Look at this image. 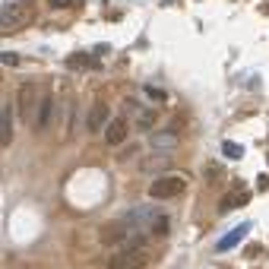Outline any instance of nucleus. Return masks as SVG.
I'll return each mask as SVG.
<instances>
[{
  "mask_svg": "<svg viewBox=\"0 0 269 269\" xmlns=\"http://www.w3.org/2000/svg\"><path fill=\"white\" fill-rule=\"evenodd\" d=\"M184 187H187L184 178H178V174H161V178L152 180L149 197H152V200H171V197H180V193H184Z\"/></svg>",
  "mask_w": 269,
  "mask_h": 269,
  "instance_id": "1",
  "label": "nucleus"
},
{
  "mask_svg": "<svg viewBox=\"0 0 269 269\" xmlns=\"http://www.w3.org/2000/svg\"><path fill=\"white\" fill-rule=\"evenodd\" d=\"M146 266V250L143 247H120L117 253H111L108 269H143Z\"/></svg>",
  "mask_w": 269,
  "mask_h": 269,
  "instance_id": "2",
  "label": "nucleus"
},
{
  "mask_svg": "<svg viewBox=\"0 0 269 269\" xmlns=\"http://www.w3.org/2000/svg\"><path fill=\"white\" fill-rule=\"evenodd\" d=\"M38 89H35V83H25V86H19V92H16V114H19V120H32V114L38 111Z\"/></svg>",
  "mask_w": 269,
  "mask_h": 269,
  "instance_id": "3",
  "label": "nucleus"
},
{
  "mask_svg": "<svg viewBox=\"0 0 269 269\" xmlns=\"http://www.w3.org/2000/svg\"><path fill=\"white\" fill-rule=\"evenodd\" d=\"M0 25H3V35H10V32L22 29V25L32 22V10H19V3H3V10H0Z\"/></svg>",
  "mask_w": 269,
  "mask_h": 269,
  "instance_id": "4",
  "label": "nucleus"
},
{
  "mask_svg": "<svg viewBox=\"0 0 269 269\" xmlns=\"http://www.w3.org/2000/svg\"><path fill=\"white\" fill-rule=\"evenodd\" d=\"M133 231H136V228H133L130 225V222H105V225H102V231H98V234H102V244H117V241H127V238H133Z\"/></svg>",
  "mask_w": 269,
  "mask_h": 269,
  "instance_id": "5",
  "label": "nucleus"
},
{
  "mask_svg": "<svg viewBox=\"0 0 269 269\" xmlns=\"http://www.w3.org/2000/svg\"><path fill=\"white\" fill-rule=\"evenodd\" d=\"M247 234H250V222H244V225H238V228H231V231L225 234V238L219 241V244H215V250L219 253H225V250H234V247L241 244V241L247 238Z\"/></svg>",
  "mask_w": 269,
  "mask_h": 269,
  "instance_id": "6",
  "label": "nucleus"
},
{
  "mask_svg": "<svg viewBox=\"0 0 269 269\" xmlns=\"http://www.w3.org/2000/svg\"><path fill=\"white\" fill-rule=\"evenodd\" d=\"M127 130H130V127H127V120L124 117H114L111 124L105 127V143L108 146H120L127 139Z\"/></svg>",
  "mask_w": 269,
  "mask_h": 269,
  "instance_id": "7",
  "label": "nucleus"
},
{
  "mask_svg": "<svg viewBox=\"0 0 269 269\" xmlns=\"http://www.w3.org/2000/svg\"><path fill=\"white\" fill-rule=\"evenodd\" d=\"M108 124H111V120H108V105H105V102L92 105V111H89V120H86V127H89V130L95 133V130H105Z\"/></svg>",
  "mask_w": 269,
  "mask_h": 269,
  "instance_id": "8",
  "label": "nucleus"
},
{
  "mask_svg": "<svg viewBox=\"0 0 269 269\" xmlns=\"http://www.w3.org/2000/svg\"><path fill=\"white\" fill-rule=\"evenodd\" d=\"M149 146L156 152H171L174 146H178V133L174 130H161V133H156V136L149 139Z\"/></svg>",
  "mask_w": 269,
  "mask_h": 269,
  "instance_id": "9",
  "label": "nucleus"
},
{
  "mask_svg": "<svg viewBox=\"0 0 269 269\" xmlns=\"http://www.w3.org/2000/svg\"><path fill=\"white\" fill-rule=\"evenodd\" d=\"M67 67H70V70H102V60L89 57V54H70Z\"/></svg>",
  "mask_w": 269,
  "mask_h": 269,
  "instance_id": "10",
  "label": "nucleus"
},
{
  "mask_svg": "<svg viewBox=\"0 0 269 269\" xmlns=\"http://www.w3.org/2000/svg\"><path fill=\"white\" fill-rule=\"evenodd\" d=\"M13 114H16V108L3 105V120H0V143L3 146L13 143Z\"/></svg>",
  "mask_w": 269,
  "mask_h": 269,
  "instance_id": "11",
  "label": "nucleus"
},
{
  "mask_svg": "<svg viewBox=\"0 0 269 269\" xmlns=\"http://www.w3.org/2000/svg\"><path fill=\"white\" fill-rule=\"evenodd\" d=\"M51 111H54V98L42 95V102H38V117H35V130H45V127L51 124Z\"/></svg>",
  "mask_w": 269,
  "mask_h": 269,
  "instance_id": "12",
  "label": "nucleus"
},
{
  "mask_svg": "<svg viewBox=\"0 0 269 269\" xmlns=\"http://www.w3.org/2000/svg\"><path fill=\"white\" fill-rule=\"evenodd\" d=\"M247 203H250V193H247V190H231L225 200H222L219 209L228 212V209H238V206H247Z\"/></svg>",
  "mask_w": 269,
  "mask_h": 269,
  "instance_id": "13",
  "label": "nucleus"
},
{
  "mask_svg": "<svg viewBox=\"0 0 269 269\" xmlns=\"http://www.w3.org/2000/svg\"><path fill=\"white\" fill-rule=\"evenodd\" d=\"M168 228H171L168 215H165V212H158L156 219H152V225H149V234H152V238H165V234H168Z\"/></svg>",
  "mask_w": 269,
  "mask_h": 269,
  "instance_id": "14",
  "label": "nucleus"
},
{
  "mask_svg": "<svg viewBox=\"0 0 269 269\" xmlns=\"http://www.w3.org/2000/svg\"><path fill=\"white\" fill-rule=\"evenodd\" d=\"M203 174H206V180H209V184H222V178H225V168H222L219 161H206Z\"/></svg>",
  "mask_w": 269,
  "mask_h": 269,
  "instance_id": "15",
  "label": "nucleus"
},
{
  "mask_svg": "<svg viewBox=\"0 0 269 269\" xmlns=\"http://www.w3.org/2000/svg\"><path fill=\"white\" fill-rule=\"evenodd\" d=\"M222 152H225L228 158H241V156H244V149H241L238 143H228V139H225V143H222Z\"/></svg>",
  "mask_w": 269,
  "mask_h": 269,
  "instance_id": "16",
  "label": "nucleus"
},
{
  "mask_svg": "<svg viewBox=\"0 0 269 269\" xmlns=\"http://www.w3.org/2000/svg\"><path fill=\"white\" fill-rule=\"evenodd\" d=\"M168 161H171V158H168L165 152H161V156H156V158H149V161H143V168H149V171H152V168H165Z\"/></svg>",
  "mask_w": 269,
  "mask_h": 269,
  "instance_id": "17",
  "label": "nucleus"
},
{
  "mask_svg": "<svg viewBox=\"0 0 269 269\" xmlns=\"http://www.w3.org/2000/svg\"><path fill=\"white\" fill-rule=\"evenodd\" d=\"M152 124H156V114H152V111L139 114V127H143V130H146V127H152Z\"/></svg>",
  "mask_w": 269,
  "mask_h": 269,
  "instance_id": "18",
  "label": "nucleus"
},
{
  "mask_svg": "<svg viewBox=\"0 0 269 269\" xmlns=\"http://www.w3.org/2000/svg\"><path fill=\"white\" fill-rule=\"evenodd\" d=\"M146 95H149V98H156V102H165V92H161V89H156V86H146Z\"/></svg>",
  "mask_w": 269,
  "mask_h": 269,
  "instance_id": "19",
  "label": "nucleus"
},
{
  "mask_svg": "<svg viewBox=\"0 0 269 269\" xmlns=\"http://www.w3.org/2000/svg\"><path fill=\"white\" fill-rule=\"evenodd\" d=\"M3 64H6V67H16V64H19V54L6 51V54H3Z\"/></svg>",
  "mask_w": 269,
  "mask_h": 269,
  "instance_id": "20",
  "label": "nucleus"
},
{
  "mask_svg": "<svg viewBox=\"0 0 269 269\" xmlns=\"http://www.w3.org/2000/svg\"><path fill=\"white\" fill-rule=\"evenodd\" d=\"M73 0H51V10H67Z\"/></svg>",
  "mask_w": 269,
  "mask_h": 269,
  "instance_id": "21",
  "label": "nucleus"
},
{
  "mask_svg": "<svg viewBox=\"0 0 269 269\" xmlns=\"http://www.w3.org/2000/svg\"><path fill=\"white\" fill-rule=\"evenodd\" d=\"M133 152H136V146H127V149H124V152H120V161H124V158H130V156H133Z\"/></svg>",
  "mask_w": 269,
  "mask_h": 269,
  "instance_id": "22",
  "label": "nucleus"
},
{
  "mask_svg": "<svg viewBox=\"0 0 269 269\" xmlns=\"http://www.w3.org/2000/svg\"><path fill=\"white\" fill-rule=\"evenodd\" d=\"M257 187H263V190L269 187V178H266V174H260V178H257Z\"/></svg>",
  "mask_w": 269,
  "mask_h": 269,
  "instance_id": "23",
  "label": "nucleus"
}]
</instances>
